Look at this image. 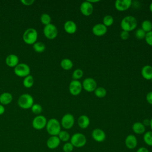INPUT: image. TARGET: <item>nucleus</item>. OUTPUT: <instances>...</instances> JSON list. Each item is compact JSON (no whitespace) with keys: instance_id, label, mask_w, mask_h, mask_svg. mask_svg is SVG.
Segmentation results:
<instances>
[{"instance_id":"1","label":"nucleus","mask_w":152,"mask_h":152,"mask_svg":"<svg viewBox=\"0 0 152 152\" xmlns=\"http://www.w3.org/2000/svg\"><path fill=\"white\" fill-rule=\"evenodd\" d=\"M46 129L50 136H58L61 131V125L56 119L51 118L48 121Z\"/></svg>"},{"instance_id":"2","label":"nucleus","mask_w":152,"mask_h":152,"mask_svg":"<svg viewBox=\"0 0 152 152\" xmlns=\"http://www.w3.org/2000/svg\"><path fill=\"white\" fill-rule=\"evenodd\" d=\"M137 26V20L135 17L128 15L125 17L121 21V27L122 30L126 31H131L134 30Z\"/></svg>"},{"instance_id":"3","label":"nucleus","mask_w":152,"mask_h":152,"mask_svg":"<svg viewBox=\"0 0 152 152\" xmlns=\"http://www.w3.org/2000/svg\"><path fill=\"white\" fill-rule=\"evenodd\" d=\"M38 33L34 28H28L23 34V40L27 45H33L37 42Z\"/></svg>"},{"instance_id":"4","label":"nucleus","mask_w":152,"mask_h":152,"mask_svg":"<svg viewBox=\"0 0 152 152\" xmlns=\"http://www.w3.org/2000/svg\"><path fill=\"white\" fill-rule=\"evenodd\" d=\"M17 103L20 107L24 109H28L31 108L34 104V99L29 94H23L19 97Z\"/></svg>"},{"instance_id":"5","label":"nucleus","mask_w":152,"mask_h":152,"mask_svg":"<svg viewBox=\"0 0 152 152\" xmlns=\"http://www.w3.org/2000/svg\"><path fill=\"white\" fill-rule=\"evenodd\" d=\"M70 142L72 144L74 147L80 148L86 145L87 138L83 134L77 132L74 134L70 138Z\"/></svg>"},{"instance_id":"6","label":"nucleus","mask_w":152,"mask_h":152,"mask_svg":"<svg viewBox=\"0 0 152 152\" xmlns=\"http://www.w3.org/2000/svg\"><path fill=\"white\" fill-rule=\"evenodd\" d=\"M14 73L16 75L20 77H26L30 75V66L24 63H19L14 68Z\"/></svg>"},{"instance_id":"7","label":"nucleus","mask_w":152,"mask_h":152,"mask_svg":"<svg viewBox=\"0 0 152 152\" xmlns=\"http://www.w3.org/2000/svg\"><path fill=\"white\" fill-rule=\"evenodd\" d=\"M58 29L57 27L53 24H49L45 26L43 28V33L45 36L50 40H53L58 36Z\"/></svg>"},{"instance_id":"8","label":"nucleus","mask_w":152,"mask_h":152,"mask_svg":"<svg viewBox=\"0 0 152 152\" xmlns=\"http://www.w3.org/2000/svg\"><path fill=\"white\" fill-rule=\"evenodd\" d=\"M46 118L41 115H37L32 121V126L36 130H41L46 128L47 124Z\"/></svg>"},{"instance_id":"9","label":"nucleus","mask_w":152,"mask_h":152,"mask_svg":"<svg viewBox=\"0 0 152 152\" xmlns=\"http://www.w3.org/2000/svg\"><path fill=\"white\" fill-rule=\"evenodd\" d=\"M74 122L75 119L74 116L71 113H66L61 119V125L64 129H69L74 126Z\"/></svg>"},{"instance_id":"10","label":"nucleus","mask_w":152,"mask_h":152,"mask_svg":"<svg viewBox=\"0 0 152 152\" xmlns=\"http://www.w3.org/2000/svg\"><path fill=\"white\" fill-rule=\"evenodd\" d=\"M82 87L86 91L93 92L97 88V83L92 78H86L83 81Z\"/></svg>"},{"instance_id":"11","label":"nucleus","mask_w":152,"mask_h":152,"mask_svg":"<svg viewBox=\"0 0 152 152\" xmlns=\"http://www.w3.org/2000/svg\"><path fill=\"white\" fill-rule=\"evenodd\" d=\"M82 84L78 80H72L69 85V93L73 96H78L81 92Z\"/></svg>"},{"instance_id":"12","label":"nucleus","mask_w":152,"mask_h":152,"mask_svg":"<svg viewBox=\"0 0 152 152\" xmlns=\"http://www.w3.org/2000/svg\"><path fill=\"white\" fill-rule=\"evenodd\" d=\"M131 4V0H116L115 2V7L119 11H125L129 8Z\"/></svg>"},{"instance_id":"13","label":"nucleus","mask_w":152,"mask_h":152,"mask_svg":"<svg viewBox=\"0 0 152 152\" xmlns=\"http://www.w3.org/2000/svg\"><path fill=\"white\" fill-rule=\"evenodd\" d=\"M80 11L81 14L84 16H90L93 12V4L89 2L84 1L80 5Z\"/></svg>"},{"instance_id":"14","label":"nucleus","mask_w":152,"mask_h":152,"mask_svg":"<svg viewBox=\"0 0 152 152\" xmlns=\"http://www.w3.org/2000/svg\"><path fill=\"white\" fill-rule=\"evenodd\" d=\"M91 136L92 138L98 142L104 141L106 137L104 131L100 128H96L93 129L91 132Z\"/></svg>"},{"instance_id":"15","label":"nucleus","mask_w":152,"mask_h":152,"mask_svg":"<svg viewBox=\"0 0 152 152\" xmlns=\"http://www.w3.org/2000/svg\"><path fill=\"white\" fill-rule=\"evenodd\" d=\"M107 27L102 23L95 24L92 28V32L96 36H102L107 33Z\"/></svg>"},{"instance_id":"16","label":"nucleus","mask_w":152,"mask_h":152,"mask_svg":"<svg viewBox=\"0 0 152 152\" xmlns=\"http://www.w3.org/2000/svg\"><path fill=\"white\" fill-rule=\"evenodd\" d=\"M125 144L128 149H134L138 144L137 137L132 134L128 135L125 140Z\"/></svg>"},{"instance_id":"17","label":"nucleus","mask_w":152,"mask_h":152,"mask_svg":"<svg viewBox=\"0 0 152 152\" xmlns=\"http://www.w3.org/2000/svg\"><path fill=\"white\" fill-rule=\"evenodd\" d=\"M61 141L58 136H50L46 141L47 147L51 150L56 148L60 144Z\"/></svg>"},{"instance_id":"18","label":"nucleus","mask_w":152,"mask_h":152,"mask_svg":"<svg viewBox=\"0 0 152 152\" xmlns=\"http://www.w3.org/2000/svg\"><path fill=\"white\" fill-rule=\"evenodd\" d=\"M5 63L8 66L15 68L19 64V58L15 54H10L6 57Z\"/></svg>"},{"instance_id":"19","label":"nucleus","mask_w":152,"mask_h":152,"mask_svg":"<svg viewBox=\"0 0 152 152\" xmlns=\"http://www.w3.org/2000/svg\"><path fill=\"white\" fill-rule=\"evenodd\" d=\"M64 30L68 34H72L76 32L77 27L75 22L73 21H66L64 25Z\"/></svg>"},{"instance_id":"20","label":"nucleus","mask_w":152,"mask_h":152,"mask_svg":"<svg viewBox=\"0 0 152 152\" xmlns=\"http://www.w3.org/2000/svg\"><path fill=\"white\" fill-rule=\"evenodd\" d=\"M77 122L80 128L81 129H86L89 126L90 121L87 116L83 115L78 118Z\"/></svg>"},{"instance_id":"21","label":"nucleus","mask_w":152,"mask_h":152,"mask_svg":"<svg viewBox=\"0 0 152 152\" xmlns=\"http://www.w3.org/2000/svg\"><path fill=\"white\" fill-rule=\"evenodd\" d=\"M141 75L144 78L147 80L152 79V66L146 65L142 68Z\"/></svg>"},{"instance_id":"22","label":"nucleus","mask_w":152,"mask_h":152,"mask_svg":"<svg viewBox=\"0 0 152 152\" xmlns=\"http://www.w3.org/2000/svg\"><path fill=\"white\" fill-rule=\"evenodd\" d=\"M12 95L8 92H5L0 95V103L2 105H7L12 100Z\"/></svg>"},{"instance_id":"23","label":"nucleus","mask_w":152,"mask_h":152,"mask_svg":"<svg viewBox=\"0 0 152 152\" xmlns=\"http://www.w3.org/2000/svg\"><path fill=\"white\" fill-rule=\"evenodd\" d=\"M132 130L137 134H142L145 131V126L142 122H136L132 125Z\"/></svg>"},{"instance_id":"24","label":"nucleus","mask_w":152,"mask_h":152,"mask_svg":"<svg viewBox=\"0 0 152 152\" xmlns=\"http://www.w3.org/2000/svg\"><path fill=\"white\" fill-rule=\"evenodd\" d=\"M60 65L62 69L65 70H69L73 66V62L71 59L68 58H65L61 61Z\"/></svg>"},{"instance_id":"25","label":"nucleus","mask_w":152,"mask_h":152,"mask_svg":"<svg viewBox=\"0 0 152 152\" xmlns=\"http://www.w3.org/2000/svg\"><path fill=\"white\" fill-rule=\"evenodd\" d=\"M23 84L26 88H31L34 84V78L33 76L31 75H28V76L24 77L23 81Z\"/></svg>"},{"instance_id":"26","label":"nucleus","mask_w":152,"mask_h":152,"mask_svg":"<svg viewBox=\"0 0 152 152\" xmlns=\"http://www.w3.org/2000/svg\"><path fill=\"white\" fill-rule=\"evenodd\" d=\"M34 50L37 53H42L45 50V45L41 42H36L33 45Z\"/></svg>"},{"instance_id":"27","label":"nucleus","mask_w":152,"mask_h":152,"mask_svg":"<svg viewBox=\"0 0 152 152\" xmlns=\"http://www.w3.org/2000/svg\"><path fill=\"white\" fill-rule=\"evenodd\" d=\"M58 138H59L61 141L63 142H68L70 140V135L66 131H61L59 134L58 135Z\"/></svg>"},{"instance_id":"28","label":"nucleus","mask_w":152,"mask_h":152,"mask_svg":"<svg viewBox=\"0 0 152 152\" xmlns=\"http://www.w3.org/2000/svg\"><path fill=\"white\" fill-rule=\"evenodd\" d=\"M143 140L144 142L149 145L152 146V131H147L144 133L143 135Z\"/></svg>"},{"instance_id":"29","label":"nucleus","mask_w":152,"mask_h":152,"mask_svg":"<svg viewBox=\"0 0 152 152\" xmlns=\"http://www.w3.org/2000/svg\"><path fill=\"white\" fill-rule=\"evenodd\" d=\"M141 28L145 33L152 31V23L150 20L143 21L141 23Z\"/></svg>"},{"instance_id":"30","label":"nucleus","mask_w":152,"mask_h":152,"mask_svg":"<svg viewBox=\"0 0 152 152\" xmlns=\"http://www.w3.org/2000/svg\"><path fill=\"white\" fill-rule=\"evenodd\" d=\"M106 93H107L106 90L102 87H97L94 90V94L96 96L99 98H103L105 97L106 95Z\"/></svg>"},{"instance_id":"31","label":"nucleus","mask_w":152,"mask_h":152,"mask_svg":"<svg viewBox=\"0 0 152 152\" xmlns=\"http://www.w3.org/2000/svg\"><path fill=\"white\" fill-rule=\"evenodd\" d=\"M40 21L45 26L51 23V17L47 13H43L40 16Z\"/></svg>"},{"instance_id":"32","label":"nucleus","mask_w":152,"mask_h":152,"mask_svg":"<svg viewBox=\"0 0 152 152\" xmlns=\"http://www.w3.org/2000/svg\"><path fill=\"white\" fill-rule=\"evenodd\" d=\"M113 23V18L110 15H105L103 19V24L106 27L112 26Z\"/></svg>"},{"instance_id":"33","label":"nucleus","mask_w":152,"mask_h":152,"mask_svg":"<svg viewBox=\"0 0 152 152\" xmlns=\"http://www.w3.org/2000/svg\"><path fill=\"white\" fill-rule=\"evenodd\" d=\"M83 74L84 73L82 69H76L74 71L72 75V77L74 80H78L79 79L82 78V77L83 76Z\"/></svg>"},{"instance_id":"34","label":"nucleus","mask_w":152,"mask_h":152,"mask_svg":"<svg viewBox=\"0 0 152 152\" xmlns=\"http://www.w3.org/2000/svg\"><path fill=\"white\" fill-rule=\"evenodd\" d=\"M31 110L33 113L39 115L42 112V107L40 104L34 103L31 107Z\"/></svg>"},{"instance_id":"35","label":"nucleus","mask_w":152,"mask_h":152,"mask_svg":"<svg viewBox=\"0 0 152 152\" xmlns=\"http://www.w3.org/2000/svg\"><path fill=\"white\" fill-rule=\"evenodd\" d=\"M146 33L142 29V28H138L135 31V37L140 40H142L145 39Z\"/></svg>"},{"instance_id":"36","label":"nucleus","mask_w":152,"mask_h":152,"mask_svg":"<svg viewBox=\"0 0 152 152\" xmlns=\"http://www.w3.org/2000/svg\"><path fill=\"white\" fill-rule=\"evenodd\" d=\"M73 149L74 146L70 142H65L62 147V150L64 152H71L72 151Z\"/></svg>"},{"instance_id":"37","label":"nucleus","mask_w":152,"mask_h":152,"mask_svg":"<svg viewBox=\"0 0 152 152\" xmlns=\"http://www.w3.org/2000/svg\"><path fill=\"white\" fill-rule=\"evenodd\" d=\"M145 40L148 45L152 46V31L146 33Z\"/></svg>"},{"instance_id":"38","label":"nucleus","mask_w":152,"mask_h":152,"mask_svg":"<svg viewBox=\"0 0 152 152\" xmlns=\"http://www.w3.org/2000/svg\"><path fill=\"white\" fill-rule=\"evenodd\" d=\"M129 32L122 30L121 33H120V37L122 40H127L129 38Z\"/></svg>"},{"instance_id":"39","label":"nucleus","mask_w":152,"mask_h":152,"mask_svg":"<svg viewBox=\"0 0 152 152\" xmlns=\"http://www.w3.org/2000/svg\"><path fill=\"white\" fill-rule=\"evenodd\" d=\"M21 2L24 5L30 6L34 2V0H21Z\"/></svg>"},{"instance_id":"40","label":"nucleus","mask_w":152,"mask_h":152,"mask_svg":"<svg viewBox=\"0 0 152 152\" xmlns=\"http://www.w3.org/2000/svg\"><path fill=\"white\" fill-rule=\"evenodd\" d=\"M146 100L149 104L152 105V91H150L147 94Z\"/></svg>"},{"instance_id":"41","label":"nucleus","mask_w":152,"mask_h":152,"mask_svg":"<svg viewBox=\"0 0 152 152\" xmlns=\"http://www.w3.org/2000/svg\"><path fill=\"white\" fill-rule=\"evenodd\" d=\"M136 152H149V151L146 147H140L139 148H138V150H137Z\"/></svg>"},{"instance_id":"42","label":"nucleus","mask_w":152,"mask_h":152,"mask_svg":"<svg viewBox=\"0 0 152 152\" xmlns=\"http://www.w3.org/2000/svg\"><path fill=\"white\" fill-rule=\"evenodd\" d=\"M150 120L148 119H145L144 121H143V125L146 126H150Z\"/></svg>"},{"instance_id":"43","label":"nucleus","mask_w":152,"mask_h":152,"mask_svg":"<svg viewBox=\"0 0 152 152\" xmlns=\"http://www.w3.org/2000/svg\"><path fill=\"white\" fill-rule=\"evenodd\" d=\"M5 112V107L4 105L0 104V115H2Z\"/></svg>"},{"instance_id":"44","label":"nucleus","mask_w":152,"mask_h":152,"mask_svg":"<svg viewBox=\"0 0 152 152\" xmlns=\"http://www.w3.org/2000/svg\"><path fill=\"white\" fill-rule=\"evenodd\" d=\"M88 2H89L90 3H91V4H92V3H95V2H98L99 1H97V0H96V1H87Z\"/></svg>"},{"instance_id":"45","label":"nucleus","mask_w":152,"mask_h":152,"mask_svg":"<svg viewBox=\"0 0 152 152\" xmlns=\"http://www.w3.org/2000/svg\"><path fill=\"white\" fill-rule=\"evenodd\" d=\"M149 9H150V11L152 12V2L150 4V5L149 6Z\"/></svg>"},{"instance_id":"46","label":"nucleus","mask_w":152,"mask_h":152,"mask_svg":"<svg viewBox=\"0 0 152 152\" xmlns=\"http://www.w3.org/2000/svg\"><path fill=\"white\" fill-rule=\"evenodd\" d=\"M150 126L151 128V131H152V118L150 119Z\"/></svg>"},{"instance_id":"47","label":"nucleus","mask_w":152,"mask_h":152,"mask_svg":"<svg viewBox=\"0 0 152 152\" xmlns=\"http://www.w3.org/2000/svg\"><path fill=\"white\" fill-rule=\"evenodd\" d=\"M151 82H152V79H151Z\"/></svg>"}]
</instances>
